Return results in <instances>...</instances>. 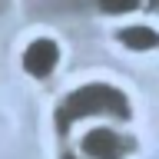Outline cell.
<instances>
[{
	"instance_id": "3",
	"label": "cell",
	"mask_w": 159,
	"mask_h": 159,
	"mask_svg": "<svg viewBox=\"0 0 159 159\" xmlns=\"http://www.w3.org/2000/svg\"><path fill=\"white\" fill-rule=\"evenodd\" d=\"M60 63V47L57 40L50 37H37L33 43H27V50H23V70H27L33 80H47L53 70H57Z\"/></svg>"
},
{
	"instance_id": "4",
	"label": "cell",
	"mask_w": 159,
	"mask_h": 159,
	"mask_svg": "<svg viewBox=\"0 0 159 159\" xmlns=\"http://www.w3.org/2000/svg\"><path fill=\"white\" fill-rule=\"evenodd\" d=\"M119 43L129 47L133 53H146V50H156L159 47V33L146 23H136V27H123L119 30Z\"/></svg>"
},
{
	"instance_id": "5",
	"label": "cell",
	"mask_w": 159,
	"mask_h": 159,
	"mask_svg": "<svg viewBox=\"0 0 159 159\" xmlns=\"http://www.w3.org/2000/svg\"><path fill=\"white\" fill-rule=\"evenodd\" d=\"M96 7L106 13V17H119V13H133V10L143 7V0H96Z\"/></svg>"
},
{
	"instance_id": "2",
	"label": "cell",
	"mask_w": 159,
	"mask_h": 159,
	"mask_svg": "<svg viewBox=\"0 0 159 159\" xmlns=\"http://www.w3.org/2000/svg\"><path fill=\"white\" fill-rule=\"evenodd\" d=\"M80 149H83V156L86 159H123L133 149V139H126L123 133H116V129H89L86 136H83V143H80Z\"/></svg>"
},
{
	"instance_id": "6",
	"label": "cell",
	"mask_w": 159,
	"mask_h": 159,
	"mask_svg": "<svg viewBox=\"0 0 159 159\" xmlns=\"http://www.w3.org/2000/svg\"><path fill=\"white\" fill-rule=\"evenodd\" d=\"M63 159H76V156H70V152H66V156H63Z\"/></svg>"
},
{
	"instance_id": "1",
	"label": "cell",
	"mask_w": 159,
	"mask_h": 159,
	"mask_svg": "<svg viewBox=\"0 0 159 159\" xmlns=\"http://www.w3.org/2000/svg\"><path fill=\"white\" fill-rule=\"evenodd\" d=\"M86 116H109L126 123L133 116V106H129V96L113 83H86L60 99L57 113H53L57 136H70V129Z\"/></svg>"
}]
</instances>
